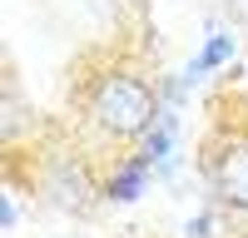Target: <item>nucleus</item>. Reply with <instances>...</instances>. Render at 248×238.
Segmentation results:
<instances>
[{"mask_svg": "<svg viewBox=\"0 0 248 238\" xmlns=\"http://www.w3.org/2000/svg\"><path fill=\"white\" fill-rule=\"evenodd\" d=\"M134 154H139L154 174H169V169L179 164V114H174V109H164V114H159V124L134 144Z\"/></svg>", "mask_w": 248, "mask_h": 238, "instance_id": "39448f33", "label": "nucleus"}, {"mask_svg": "<svg viewBox=\"0 0 248 238\" xmlns=\"http://www.w3.org/2000/svg\"><path fill=\"white\" fill-rule=\"evenodd\" d=\"M223 65H233V35H229V30H209V40L199 45V55L184 65L179 85H169V79H164V94H169V99H184V94L199 85V79H209V74L223 70Z\"/></svg>", "mask_w": 248, "mask_h": 238, "instance_id": "7ed1b4c3", "label": "nucleus"}, {"mask_svg": "<svg viewBox=\"0 0 248 238\" xmlns=\"http://www.w3.org/2000/svg\"><path fill=\"white\" fill-rule=\"evenodd\" d=\"M214 228H218V208H214V204L203 208L199 218H189V223H184V233H189V238H214Z\"/></svg>", "mask_w": 248, "mask_h": 238, "instance_id": "423d86ee", "label": "nucleus"}, {"mask_svg": "<svg viewBox=\"0 0 248 238\" xmlns=\"http://www.w3.org/2000/svg\"><path fill=\"white\" fill-rule=\"evenodd\" d=\"M129 5H144V0H129Z\"/></svg>", "mask_w": 248, "mask_h": 238, "instance_id": "0eeeda50", "label": "nucleus"}, {"mask_svg": "<svg viewBox=\"0 0 248 238\" xmlns=\"http://www.w3.org/2000/svg\"><path fill=\"white\" fill-rule=\"evenodd\" d=\"M75 109H79V129H90L105 149H134L169 109L164 74H154L134 55L90 60L75 74Z\"/></svg>", "mask_w": 248, "mask_h": 238, "instance_id": "f257e3e1", "label": "nucleus"}, {"mask_svg": "<svg viewBox=\"0 0 248 238\" xmlns=\"http://www.w3.org/2000/svg\"><path fill=\"white\" fill-rule=\"evenodd\" d=\"M154 178H159V174L144 164L139 154H119L114 169L99 174V198H105V204H134L139 193H149Z\"/></svg>", "mask_w": 248, "mask_h": 238, "instance_id": "20e7f679", "label": "nucleus"}, {"mask_svg": "<svg viewBox=\"0 0 248 238\" xmlns=\"http://www.w3.org/2000/svg\"><path fill=\"white\" fill-rule=\"evenodd\" d=\"M199 174L223 218H248V119H214L199 139Z\"/></svg>", "mask_w": 248, "mask_h": 238, "instance_id": "f03ea898", "label": "nucleus"}]
</instances>
